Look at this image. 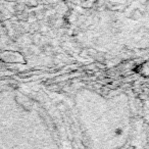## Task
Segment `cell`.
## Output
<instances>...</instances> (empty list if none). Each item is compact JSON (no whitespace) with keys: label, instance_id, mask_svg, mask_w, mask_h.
I'll return each mask as SVG.
<instances>
[{"label":"cell","instance_id":"7a4b0ae2","mask_svg":"<svg viewBox=\"0 0 149 149\" xmlns=\"http://www.w3.org/2000/svg\"><path fill=\"white\" fill-rule=\"evenodd\" d=\"M136 72H139L140 74H142L143 77H147L148 76V64H147V62H144V63L140 64V65H138L136 68Z\"/></svg>","mask_w":149,"mask_h":149},{"label":"cell","instance_id":"6da1fadb","mask_svg":"<svg viewBox=\"0 0 149 149\" xmlns=\"http://www.w3.org/2000/svg\"><path fill=\"white\" fill-rule=\"evenodd\" d=\"M0 59L5 62H25V58L19 52H13V51H3L0 53Z\"/></svg>","mask_w":149,"mask_h":149}]
</instances>
